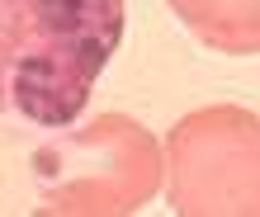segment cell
<instances>
[{"instance_id":"cell-1","label":"cell","mask_w":260,"mask_h":217,"mask_svg":"<svg viewBox=\"0 0 260 217\" xmlns=\"http://www.w3.org/2000/svg\"><path fill=\"white\" fill-rule=\"evenodd\" d=\"M128 28V0H0V114L71 128Z\"/></svg>"},{"instance_id":"cell-2","label":"cell","mask_w":260,"mask_h":217,"mask_svg":"<svg viewBox=\"0 0 260 217\" xmlns=\"http://www.w3.org/2000/svg\"><path fill=\"white\" fill-rule=\"evenodd\" d=\"M171 194L180 212H260V123L208 108L171 132Z\"/></svg>"},{"instance_id":"cell-3","label":"cell","mask_w":260,"mask_h":217,"mask_svg":"<svg viewBox=\"0 0 260 217\" xmlns=\"http://www.w3.org/2000/svg\"><path fill=\"white\" fill-rule=\"evenodd\" d=\"M208 48L218 52H260V0H171Z\"/></svg>"}]
</instances>
